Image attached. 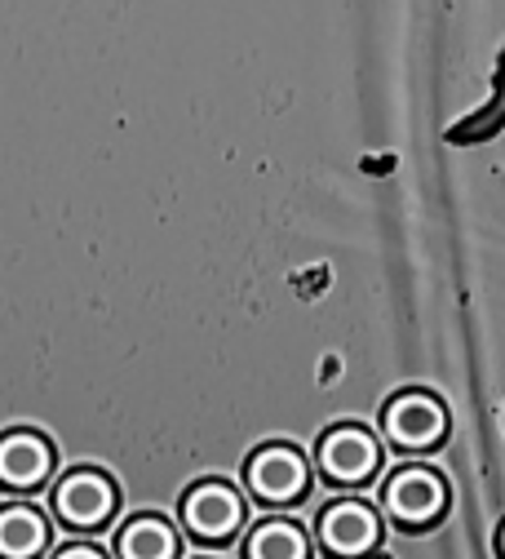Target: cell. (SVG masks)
<instances>
[{"mask_svg":"<svg viewBox=\"0 0 505 559\" xmlns=\"http://www.w3.org/2000/svg\"><path fill=\"white\" fill-rule=\"evenodd\" d=\"M249 559H306V537L293 524L270 520L249 537Z\"/></svg>","mask_w":505,"mask_h":559,"instance_id":"cell-12","label":"cell"},{"mask_svg":"<svg viewBox=\"0 0 505 559\" xmlns=\"http://www.w3.org/2000/svg\"><path fill=\"white\" fill-rule=\"evenodd\" d=\"M40 546H45V524H40L36 511L14 507V511L0 515V550H5L10 559H27Z\"/></svg>","mask_w":505,"mask_h":559,"instance_id":"cell-11","label":"cell"},{"mask_svg":"<svg viewBox=\"0 0 505 559\" xmlns=\"http://www.w3.org/2000/svg\"><path fill=\"white\" fill-rule=\"evenodd\" d=\"M505 129V45L496 53V76H492V94L483 98V107H474L470 116H461L444 138L453 147H474V143H488Z\"/></svg>","mask_w":505,"mask_h":559,"instance_id":"cell-7","label":"cell"},{"mask_svg":"<svg viewBox=\"0 0 505 559\" xmlns=\"http://www.w3.org/2000/svg\"><path fill=\"white\" fill-rule=\"evenodd\" d=\"M444 479L440 475H430L421 466L412 471H399L390 475L386 484V511L399 520V524H425V520H435L444 511Z\"/></svg>","mask_w":505,"mask_h":559,"instance_id":"cell-4","label":"cell"},{"mask_svg":"<svg viewBox=\"0 0 505 559\" xmlns=\"http://www.w3.org/2000/svg\"><path fill=\"white\" fill-rule=\"evenodd\" d=\"M501 550H505V528H501Z\"/></svg>","mask_w":505,"mask_h":559,"instance_id":"cell-14","label":"cell"},{"mask_svg":"<svg viewBox=\"0 0 505 559\" xmlns=\"http://www.w3.org/2000/svg\"><path fill=\"white\" fill-rule=\"evenodd\" d=\"M182 515H187V524H191L200 537H223V533H231V528L240 524L244 507H240V498L231 493L227 484H200L195 493L187 498Z\"/></svg>","mask_w":505,"mask_h":559,"instance_id":"cell-6","label":"cell"},{"mask_svg":"<svg viewBox=\"0 0 505 559\" xmlns=\"http://www.w3.org/2000/svg\"><path fill=\"white\" fill-rule=\"evenodd\" d=\"M49 462H53V453H49V444H45L40 436L19 431V436L0 440V479H10V484H19V488L40 484V479L49 475Z\"/></svg>","mask_w":505,"mask_h":559,"instance_id":"cell-9","label":"cell"},{"mask_svg":"<svg viewBox=\"0 0 505 559\" xmlns=\"http://www.w3.org/2000/svg\"><path fill=\"white\" fill-rule=\"evenodd\" d=\"M58 559H103L98 550H89V546H71V550H62Z\"/></svg>","mask_w":505,"mask_h":559,"instance_id":"cell-13","label":"cell"},{"mask_svg":"<svg viewBox=\"0 0 505 559\" xmlns=\"http://www.w3.org/2000/svg\"><path fill=\"white\" fill-rule=\"evenodd\" d=\"M382 427L390 436L395 449H435L448 431V408L435 400V395H425V391H404L386 404L382 413Z\"/></svg>","mask_w":505,"mask_h":559,"instance_id":"cell-1","label":"cell"},{"mask_svg":"<svg viewBox=\"0 0 505 559\" xmlns=\"http://www.w3.org/2000/svg\"><path fill=\"white\" fill-rule=\"evenodd\" d=\"M320 537L333 555H364L377 546V515L359 502H341L328 507L320 520Z\"/></svg>","mask_w":505,"mask_h":559,"instance_id":"cell-5","label":"cell"},{"mask_svg":"<svg viewBox=\"0 0 505 559\" xmlns=\"http://www.w3.org/2000/svg\"><path fill=\"white\" fill-rule=\"evenodd\" d=\"M377 462H382V449L364 427H337L320 444V466L333 484H369Z\"/></svg>","mask_w":505,"mask_h":559,"instance_id":"cell-2","label":"cell"},{"mask_svg":"<svg viewBox=\"0 0 505 559\" xmlns=\"http://www.w3.org/2000/svg\"><path fill=\"white\" fill-rule=\"evenodd\" d=\"M249 488L266 502H288L306 488V457L288 444H266L249 457Z\"/></svg>","mask_w":505,"mask_h":559,"instance_id":"cell-3","label":"cell"},{"mask_svg":"<svg viewBox=\"0 0 505 559\" xmlns=\"http://www.w3.org/2000/svg\"><path fill=\"white\" fill-rule=\"evenodd\" d=\"M178 542L160 520H133L120 533V555L124 559H173Z\"/></svg>","mask_w":505,"mask_h":559,"instance_id":"cell-10","label":"cell"},{"mask_svg":"<svg viewBox=\"0 0 505 559\" xmlns=\"http://www.w3.org/2000/svg\"><path fill=\"white\" fill-rule=\"evenodd\" d=\"M58 511H62V520H71V524H98L107 511H111V484L103 479V475H89V471H81V475H71V479H62V488H58Z\"/></svg>","mask_w":505,"mask_h":559,"instance_id":"cell-8","label":"cell"}]
</instances>
